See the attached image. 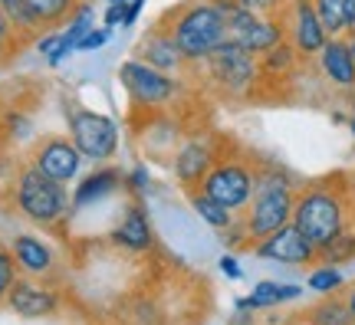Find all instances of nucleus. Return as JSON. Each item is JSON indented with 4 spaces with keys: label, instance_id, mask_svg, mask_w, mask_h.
<instances>
[{
    "label": "nucleus",
    "instance_id": "f257e3e1",
    "mask_svg": "<svg viewBox=\"0 0 355 325\" xmlns=\"http://www.w3.org/2000/svg\"><path fill=\"white\" fill-rule=\"evenodd\" d=\"M293 224L300 227L313 247H326L336 234L345 227H355L352 207V181L349 175H326L313 181H300L296 188V207H293Z\"/></svg>",
    "mask_w": 355,
    "mask_h": 325
},
{
    "label": "nucleus",
    "instance_id": "f03ea898",
    "mask_svg": "<svg viewBox=\"0 0 355 325\" xmlns=\"http://www.w3.org/2000/svg\"><path fill=\"white\" fill-rule=\"evenodd\" d=\"M194 82L224 102H257L263 99V73H260V56L243 50L237 43L224 39L207 60L194 63L188 69Z\"/></svg>",
    "mask_w": 355,
    "mask_h": 325
},
{
    "label": "nucleus",
    "instance_id": "7ed1b4c3",
    "mask_svg": "<svg viewBox=\"0 0 355 325\" xmlns=\"http://www.w3.org/2000/svg\"><path fill=\"white\" fill-rule=\"evenodd\" d=\"M296 188L300 181L277 161H260V175H257V188L250 204L243 207L241 220L247 227L250 247L257 240L270 237L273 230L286 227L293 220V207H296Z\"/></svg>",
    "mask_w": 355,
    "mask_h": 325
},
{
    "label": "nucleus",
    "instance_id": "20e7f679",
    "mask_svg": "<svg viewBox=\"0 0 355 325\" xmlns=\"http://www.w3.org/2000/svg\"><path fill=\"white\" fill-rule=\"evenodd\" d=\"M10 204L24 220L43 230H60L73 213V197L66 184L46 177L30 161L17 164V175L10 181Z\"/></svg>",
    "mask_w": 355,
    "mask_h": 325
},
{
    "label": "nucleus",
    "instance_id": "39448f33",
    "mask_svg": "<svg viewBox=\"0 0 355 325\" xmlns=\"http://www.w3.org/2000/svg\"><path fill=\"white\" fill-rule=\"evenodd\" d=\"M188 66L207 60L227 39V13L211 0H184L162 17Z\"/></svg>",
    "mask_w": 355,
    "mask_h": 325
},
{
    "label": "nucleus",
    "instance_id": "423d86ee",
    "mask_svg": "<svg viewBox=\"0 0 355 325\" xmlns=\"http://www.w3.org/2000/svg\"><path fill=\"white\" fill-rule=\"evenodd\" d=\"M260 155L241 148L234 138L227 141V148L220 151V158L214 168L204 175L201 188L211 200H217L220 207H227L230 213H243V207L250 204L257 188V175H260Z\"/></svg>",
    "mask_w": 355,
    "mask_h": 325
},
{
    "label": "nucleus",
    "instance_id": "0eeeda50",
    "mask_svg": "<svg viewBox=\"0 0 355 325\" xmlns=\"http://www.w3.org/2000/svg\"><path fill=\"white\" fill-rule=\"evenodd\" d=\"M119 82L132 99L135 112H171L175 102H181V96L188 92L184 76L162 73L155 66L141 63L139 56H132L119 66Z\"/></svg>",
    "mask_w": 355,
    "mask_h": 325
},
{
    "label": "nucleus",
    "instance_id": "6e6552de",
    "mask_svg": "<svg viewBox=\"0 0 355 325\" xmlns=\"http://www.w3.org/2000/svg\"><path fill=\"white\" fill-rule=\"evenodd\" d=\"M227 141L230 138L214 132V128H198V132L181 138V145L175 148V158H171V171H175L178 188L184 194L201 188L204 175L214 168L220 151L227 148Z\"/></svg>",
    "mask_w": 355,
    "mask_h": 325
},
{
    "label": "nucleus",
    "instance_id": "1a4fd4ad",
    "mask_svg": "<svg viewBox=\"0 0 355 325\" xmlns=\"http://www.w3.org/2000/svg\"><path fill=\"white\" fill-rule=\"evenodd\" d=\"M66 125H69V138L76 141V148L83 151L86 161L102 164V161H109V158H115L122 132H119V122H115L112 115L73 105L69 115H66Z\"/></svg>",
    "mask_w": 355,
    "mask_h": 325
},
{
    "label": "nucleus",
    "instance_id": "9d476101",
    "mask_svg": "<svg viewBox=\"0 0 355 325\" xmlns=\"http://www.w3.org/2000/svg\"><path fill=\"white\" fill-rule=\"evenodd\" d=\"M227 39L243 46V50H250L254 56H263L266 50H273L277 43L286 39V26H283V17L234 7L227 13Z\"/></svg>",
    "mask_w": 355,
    "mask_h": 325
},
{
    "label": "nucleus",
    "instance_id": "9b49d317",
    "mask_svg": "<svg viewBox=\"0 0 355 325\" xmlns=\"http://www.w3.org/2000/svg\"><path fill=\"white\" fill-rule=\"evenodd\" d=\"M26 161L40 168L46 177L53 181H60V184H69V181H76L79 171H83V151L76 148V141L69 135H43L30 148V158Z\"/></svg>",
    "mask_w": 355,
    "mask_h": 325
},
{
    "label": "nucleus",
    "instance_id": "f8f14e48",
    "mask_svg": "<svg viewBox=\"0 0 355 325\" xmlns=\"http://www.w3.org/2000/svg\"><path fill=\"white\" fill-rule=\"evenodd\" d=\"M283 26H286V39L293 43V50L300 53L306 63H313L329 39L313 0H290V7L283 13Z\"/></svg>",
    "mask_w": 355,
    "mask_h": 325
},
{
    "label": "nucleus",
    "instance_id": "ddd939ff",
    "mask_svg": "<svg viewBox=\"0 0 355 325\" xmlns=\"http://www.w3.org/2000/svg\"><path fill=\"white\" fill-rule=\"evenodd\" d=\"M10 313L20 319H50L63 309V296L50 279H33V276H17L10 296L3 302Z\"/></svg>",
    "mask_w": 355,
    "mask_h": 325
},
{
    "label": "nucleus",
    "instance_id": "4468645a",
    "mask_svg": "<svg viewBox=\"0 0 355 325\" xmlns=\"http://www.w3.org/2000/svg\"><path fill=\"white\" fill-rule=\"evenodd\" d=\"M250 253L260 256V260L283 263V266H313V263H319V250L300 234V227L293 224V220L286 227L273 230L270 237L257 240L254 247H250Z\"/></svg>",
    "mask_w": 355,
    "mask_h": 325
},
{
    "label": "nucleus",
    "instance_id": "2eb2a0df",
    "mask_svg": "<svg viewBox=\"0 0 355 325\" xmlns=\"http://www.w3.org/2000/svg\"><path fill=\"white\" fill-rule=\"evenodd\" d=\"M109 243L119 247L122 253H135V256L148 253L155 247V227H152L148 211H145V204H141V197H132L122 207L115 227L109 230Z\"/></svg>",
    "mask_w": 355,
    "mask_h": 325
},
{
    "label": "nucleus",
    "instance_id": "dca6fc26",
    "mask_svg": "<svg viewBox=\"0 0 355 325\" xmlns=\"http://www.w3.org/2000/svg\"><path fill=\"white\" fill-rule=\"evenodd\" d=\"M313 63H316V69H319V79H322L332 92L349 96V89L355 86V56H352L349 39L345 37H329Z\"/></svg>",
    "mask_w": 355,
    "mask_h": 325
},
{
    "label": "nucleus",
    "instance_id": "f3484780",
    "mask_svg": "<svg viewBox=\"0 0 355 325\" xmlns=\"http://www.w3.org/2000/svg\"><path fill=\"white\" fill-rule=\"evenodd\" d=\"M135 56H139L141 63H148V66H155V69L171 73V76H188V69H191L188 60L178 50V43H175V37H171V30H168L165 20L152 24V30L141 37Z\"/></svg>",
    "mask_w": 355,
    "mask_h": 325
},
{
    "label": "nucleus",
    "instance_id": "a211bd4d",
    "mask_svg": "<svg viewBox=\"0 0 355 325\" xmlns=\"http://www.w3.org/2000/svg\"><path fill=\"white\" fill-rule=\"evenodd\" d=\"M7 247H10L20 276H33V279H53L56 276V253L46 240L33 237V234H17Z\"/></svg>",
    "mask_w": 355,
    "mask_h": 325
},
{
    "label": "nucleus",
    "instance_id": "6ab92c4d",
    "mask_svg": "<svg viewBox=\"0 0 355 325\" xmlns=\"http://www.w3.org/2000/svg\"><path fill=\"white\" fill-rule=\"evenodd\" d=\"M125 188V171L122 168H96L89 175L76 177V188H73V211H83V207H92L99 200L112 197L115 191Z\"/></svg>",
    "mask_w": 355,
    "mask_h": 325
},
{
    "label": "nucleus",
    "instance_id": "aec40b11",
    "mask_svg": "<svg viewBox=\"0 0 355 325\" xmlns=\"http://www.w3.org/2000/svg\"><path fill=\"white\" fill-rule=\"evenodd\" d=\"M303 296V286H293V283H277V279H260L250 296L237 299V309H254V313H263V309H277L283 302H296Z\"/></svg>",
    "mask_w": 355,
    "mask_h": 325
},
{
    "label": "nucleus",
    "instance_id": "412c9836",
    "mask_svg": "<svg viewBox=\"0 0 355 325\" xmlns=\"http://www.w3.org/2000/svg\"><path fill=\"white\" fill-rule=\"evenodd\" d=\"M329 37H345L355 30V0H313Z\"/></svg>",
    "mask_w": 355,
    "mask_h": 325
},
{
    "label": "nucleus",
    "instance_id": "4be33fe9",
    "mask_svg": "<svg viewBox=\"0 0 355 325\" xmlns=\"http://www.w3.org/2000/svg\"><path fill=\"white\" fill-rule=\"evenodd\" d=\"M76 3L79 0H24V7L40 24V30H63Z\"/></svg>",
    "mask_w": 355,
    "mask_h": 325
},
{
    "label": "nucleus",
    "instance_id": "5701e85b",
    "mask_svg": "<svg viewBox=\"0 0 355 325\" xmlns=\"http://www.w3.org/2000/svg\"><path fill=\"white\" fill-rule=\"evenodd\" d=\"M303 325H352V315H349V306H345L343 292H332V296H322L316 306H309L303 315H300Z\"/></svg>",
    "mask_w": 355,
    "mask_h": 325
},
{
    "label": "nucleus",
    "instance_id": "b1692460",
    "mask_svg": "<svg viewBox=\"0 0 355 325\" xmlns=\"http://www.w3.org/2000/svg\"><path fill=\"white\" fill-rule=\"evenodd\" d=\"M188 200H191V207H194V213H198L211 230H217V234L227 230V227L234 224V217H237V213H230L227 207H220L217 200H211L204 191H188Z\"/></svg>",
    "mask_w": 355,
    "mask_h": 325
},
{
    "label": "nucleus",
    "instance_id": "393cba45",
    "mask_svg": "<svg viewBox=\"0 0 355 325\" xmlns=\"http://www.w3.org/2000/svg\"><path fill=\"white\" fill-rule=\"evenodd\" d=\"M355 260V227H345L343 234L319 247V263H332V266H343V263H352Z\"/></svg>",
    "mask_w": 355,
    "mask_h": 325
},
{
    "label": "nucleus",
    "instance_id": "a878e982",
    "mask_svg": "<svg viewBox=\"0 0 355 325\" xmlns=\"http://www.w3.org/2000/svg\"><path fill=\"white\" fill-rule=\"evenodd\" d=\"M306 286L319 292V296H332V292H343L345 289V276L339 266H332V263H319L309 270V279H306Z\"/></svg>",
    "mask_w": 355,
    "mask_h": 325
},
{
    "label": "nucleus",
    "instance_id": "bb28decb",
    "mask_svg": "<svg viewBox=\"0 0 355 325\" xmlns=\"http://www.w3.org/2000/svg\"><path fill=\"white\" fill-rule=\"evenodd\" d=\"M92 26H96V7H92V0H79L76 10H73V17H69V20H66V26H63V37L76 46L79 39L92 30Z\"/></svg>",
    "mask_w": 355,
    "mask_h": 325
},
{
    "label": "nucleus",
    "instance_id": "cd10ccee",
    "mask_svg": "<svg viewBox=\"0 0 355 325\" xmlns=\"http://www.w3.org/2000/svg\"><path fill=\"white\" fill-rule=\"evenodd\" d=\"M141 7L145 0H128V3H105V13H102V26H132L141 17Z\"/></svg>",
    "mask_w": 355,
    "mask_h": 325
},
{
    "label": "nucleus",
    "instance_id": "c85d7f7f",
    "mask_svg": "<svg viewBox=\"0 0 355 325\" xmlns=\"http://www.w3.org/2000/svg\"><path fill=\"white\" fill-rule=\"evenodd\" d=\"M24 43H26V39L20 37V33H17V26L10 24L7 10L0 7V63H7V60H10V56H13L17 50H20Z\"/></svg>",
    "mask_w": 355,
    "mask_h": 325
},
{
    "label": "nucleus",
    "instance_id": "c756f323",
    "mask_svg": "<svg viewBox=\"0 0 355 325\" xmlns=\"http://www.w3.org/2000/svg\"><path fill=\"white\" fill-rule=\"evenodd\" d=\"M17 276H20V270H17V263H13L10 247H0V306L7 302L13 283H17Z\"/></svg>",
    "mask_w": 355,
    "mask_h": 325
},
{
    "label": "nucleus",
    "instance_id": "7c9ffc66",
    "mask_svg": "<svg viewBox=\"0 0 355 325\" xmlns=\"http://www.w3.org/2000/svg\"><path fill=\"white\" fill-rule=\"evenodd\" d=\"M125 191H132L135 197L148 194V191H152V171H148L145 164H135L132 171H125Z\"/></svg>",
    "mask_w": 355,
    "mask_h": 325
},
{
    "label": "nucleus",
    "instance_id": "2f4dec72",
    "mask_svg": "<svg viewBox=\"0 0 355 325\" xmlns=\"http://www.w3.org/2000/svg\"><path fill=\"white\" fill-rule=\"evenodd\" d=\"M109 37H112V30H109V26H92V30H89L86 37L79 39L76 43V53H92V50H102V46H105V43H109Z\"/></svg>",
    "mask_w": 355,
    "mask_h": 325
},
{
    "label": "nucleus",
    "instance_id": "473e14b6",
    "mask_svg": "<svg viewBox=\"0 0 355 325\" xmlns=\"http://www.w3.org/2000/svg\"><path fill=\"white\" fill-rule=\"evenodd\" d=\"M237 3L254 13H273V17H283L290 7V0H237Z\"/></svg>",
    "mask_w": 355,
    "mask_h": 325
},
{
    "label": "nucleus",
    "instance_id": "72a5a7b5",
    "mask_svg": "<svg viewBox=\"0 0 355 325\" xmlns=\"http://www.w3.org/2000/svg\"><path fill=\"white\" fill-rule=\"evenodd\" d=\"M217 266H220V273L227 276V279H241V276H243L241 263H237V253H224V256H220V263H217Z\"/></svg>",
    "mask_w": 355,
    "mask_h": 325
},
{
    "label": "nucleus",
    "instance_id": "f704fd0d",
    "mask_svg": "<svg viewBox=\"0 0 355 325\" xmlns=\"http://www.w3.org/2000/svg\"><path fill=\"white\" fill-rule=\"evenodd\" d=\"M343 299H345V306H349V315H352V322H355V279L352 283H345Z\"/></svg>",
    "mask_w": 355,
    "mask_h": 325
},
{
    "label": "nucleus",
    "instance_id": "c9c22d12",
    "mask_svg": "<svg viewBox=\"0 0 355 325\" xmlns=\"http://www.w3.org/2000/svg\"><path fill=\"white\" fill-rule=\"evenodd\" d=\"M345 105H349V112L355 115V86L349 89V96H345Z\"/></svg>",
    "mask_w": 355,
    "mask_h": 325
},
{
    "label": "nucleus",
    "instance_id": "e433bc0d",
    "mask_svg": "<svg viewBox=\"0 0 355 325\" xmlns=\"http://www.w3.org/2000/svg\"><path fill=\"white\" fill-rule=\"evenodd\" d=\"M7 109H10V102L3 99V92H0V122H3V115H7Z\"/></svg>",
    "mask_w": 355,
    "mask_h": 325
},
{
    "label": "nucleus",
    "instance_id": "4c0bfd02",
    "mask_svg": "<svg viewBox=\"0 0 355 325\" xmlns=\"http://www.w3.org/2000/svg\"><path fill=\"white\" fill-rule=\"evenodd\" d=\"M345 39H349V46H352V56H355V30H349V33H345Z\"/></svg>",
    "mask_w": 355,
    "mask_h": 325
},
{
    "label": "nucleus",
    "instance_id": "58836bf2",
    "mask_svg": "<svg viewBox=\"0 0 355 325\" xmlns=\"http://www.w3.org/2000/svg\"><path fill=\"white\" fill-rule=\"evenodd\" d=\"M349 181H352V207H355V175H349Z\"/></svg>",
    "mask_w": 355,
    "mask_h": 325
},
{
    "label": "nucleus",
    "instance_id": "ea45409f",
    "mask_svg": "<svg viewBox=\"0 0 355 325\" xmlns=\"http://www.w3.org/2000/svg\"><path fill=\"white\" fill-rule=\"evenodd\" d=\"M349 128H352V135H355V115H349Z\"/></svg>",
    "mask_w": 355,
    "mask_h": 325
},
{
    "label": "nucleus",
    "instance_id": "a19ab883",
    "mask_svg": "<svg viewBox=\"0 0 355 325\" xmlns=\"http://www.w3.org/2000/svg\"><path fill=\"white\" fill-rule=\"evenodd\" d=\"M102 3H128V0H102Z\"/></svg>",
    "mask_w": 355,
    "mask_h": 325
},
{
    "label": "nucleus",
    "instance_id": "79ce46f5",
    "mask_svg": "<svg viewBox=\"0 0 355 325\" xmlns=\"http://www.w3.org/2000/svg\"><path fill=\"white\" fill-rule=\"evenodd\" d=\"M7 3H13V0H0V7H7Z\"/></svg>",
    "mask_w": 355,
    "mask_h": 325
},
{
    "label": "nucleus",
    "instance_id": "37998d69",
    "mask_svg": "<svg viewBox=\"0 0 355 325\" xmlns=\"http://www.w3.org/2000/svg\"><path fill=\"white\" fill-rule=\"evenodd\" d=\"M352 325H355V322H352Z\"/></svg>",
    "mask_w": 355,
    "mask_h": 325
}]
</instances>
